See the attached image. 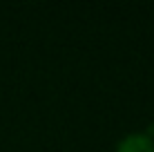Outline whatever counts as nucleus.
<instances>
[{"label": "nucleus", "mask_w": 154, "mask_h": 152, "mask_svg": "<svg viewBox=\"0 0 154 152\" xmlns=\"http://www.w3.org/2000/svg\"><path fill=\"white\" fill-rule=\"evenodd\" d=\"M114 152H154V139L145 132L125 134V137L116 143Z\"/></svg>", "instance_id": "nucleus-1"}]
</instances>
